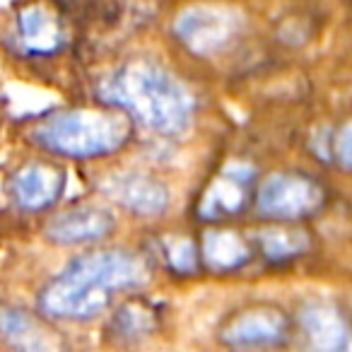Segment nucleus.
I'll use <instances>...</instances> for the list:
<instances>
[{"label": "nucleus", "instance_id": "2eb2a0df", "mask_svg": "<svg viewBox=\"0 0 352 352\" xmlns=\"http://www.w3.org/2000/svg\"><path fill=\"white\" fill-rule=\"evenodd\" d=\"M258 244L270 261H287L309 249V239L294 230H265L258 234Z\"/></svg>", "mask_w": 352, "mask_h": 352}, {"label": "nucleus", "instance_id": "f257e3e1", "mask_svg": "<svg viewBox=\"0 0 352 352\" xmlns=\"http://www.w3.org/2000/svg\"><path fill=\"white\" fill-rule=\"evenodd\" d=\"M147 280V265L126 251H97L75 258L39 294L49 316L85 321L102 314L118 289L138 287Z\"/></svg>", "mask_w": 352, "mask_h": 352}, {"label": "nucleus", "instance_id": "423d86ee", "mask_svg": "<svg viewBox=\"0 0 352 352\" xmlns=\"http://www.w3.org/2000/svg\"><path fill=\"white\" fill-rule=\"evenodd\" d=\"M289 323L280 309L275 307H251L241 314H234L225 323L220 338L232 347L246 345H270L280 342L287 333Z\"/></svg>", "mask_w": 352, "mask_h": 352}, {"label": "nucleus", "instance_id": "9b49d317", "mask_svg": "<svg viewBox=\"0 0 352 352\" xmlns=\"http://www.w3.org/2000/svg\"><path fill=\"white\" fill-rule=\"evenodd\" d=\"M113 217L94 206H82L51 217L46 225V236L56 244H82V241L102 239L111 232Z\"/></svg>", "mask_w": 352, "mask_h": 352}, {"label": "nucleus", "instance_id": "f3484780", "mask_svg": "<svg viewBox=\"0 0 352 352\" xmlns=\"http://www.w3.org/2000/svg\"><path fill=\"white\" fill-rule=\"evenodd\" d=\"M336 155L345 169L352 171V123H347L336 138Z\"/></svg>", "mask_w": 352, "mask_h": 352}, {"label": "nucleus", "instance_id": "7ed1b4c3", "mask_svg": "<svg viewBox=\"0 0 352 352\" xmlns=\"http://www.w3.org/2000/svg\"><path fill=\"white\" fill-rule=\"evenodd\" d=\"M131 133L123 113L63 111L44 118L34 128V140L65 157H99L118 150Z\"/></svg>", "mask_w": 352, "mask_h": 352}, {"label": "nucleus", "instance_id": "6e6552de", "mask_svg": "<svg viewBox=\"0 0 352 352\" xmlns=\"http://www.w3.org/2000/svg\"><path fill=\"white\" fill-rule=\"evenodd\" d=\"M65 186L60 166L49 162H30L12 176V198L25 210H44L58 201Z\"/></svg>", "mask_w": 352, "mask_h": 352}, {"label": "nucleus", "instance_id": "39448f33", "mask_svg": "<svg viewBox=\"0 0 352 352\" xmlns=\"http://www.w3.org/2000/svg\"><path fill=\"white\" fill-rule=\"evenodd\" d=\"M236 30V17L225 8L196 6L176 17L174 32L184 46L198 56H212L230 44Z\"/></svg>", "mask_w": 352, "mask_h": 352}, {"label": "nucleus", "instance_id": "20e7f679", "mask_svg": "<svg viewBox=\"0 0 352 352\" xmlns=\"http://www.w3.org/2000/svg\"><path fill=\"white\" fill-rule=\"evenodd\" d=\"M256 206L273 220H297L323 206V188L304 174H273L258 188Z\"/></svg>", "mask_w": 352, "mask_h": 352}, {"label": "nucleus", "instance_id": "f03ea898", "mask_svg": "<svg viewBox=\"0 0 352 352\" xmlns=\"http://www.w3.org/2000/svg\"><path fill=\"white\" fill-rule=\"evenodd\" d=\"M102 99L135 116L150 131L176 135L191 123L193 99L179 80L150 60L121 65L99 87Z\"/></svg>", "mask_w": 352, "mask_h": 352}, {"label": "nucleus", "instance_id": "ddd939ff", "mask_svg": "<svg viewBox=\"0 0 352 352\" xmlns=\"http://www.w3.org/2000/svg\"><path fill=\"white\" fill-rule=\"evenodd\" d=\"M251 179V169L246 166H230L215 179L210 188H208L206 198L201 203V215L203 217H220L232 215L244 206L246 198V182Z\"/></svg>", "mask_w": 352, "mask_h": 352}, {"label": "nucleus", "instance_id": "0eeeda50", "mask_svg": "<svg viewBox=\"0 0 352 352\" xmlns=\"http://www.w3.org/2000/svg\"><path fill=\"white\" fill-rule=\"evenodd\" d=\"M102 191L113 203L128 208L135 215L155 217L162 215L169 206V193L164 184L142 174H113L102 184Z\"/></svg>", "mask_w": 352, "mask_h": 352}, {"label": "nucleus", "instance_id": "1a4fd4ad", "mask_svg": "<svg viewBox=\"0 0 352 352\" xmlns=\"http://www.w3.org/2000/svg\"><path fill=\"white\" fill-rule=\"evenodd\" d=\"M0 338L15 352H60V340L36 316L0 304Z\"/></svg>", "mask_w": 352, "mask_h": 352}, {"label": "nucleus", "instance_id": "4468645a", "mask_svg": "<svg viewBox=\"0 0 352 352\" xmlns=\"http://www.w3.org/2000/svg\"><path fill=\"white\" fill-rule=\"evenodd\" d=\"M203 258L212 270H234L249 261L251 251L239 234L230 230H210L203 236Z\"/></svg>", "mask_w": 352, "mask_h": 352}, {"label": "nucleus", "instance_id": "9d476101", "mask_svg": "<svg viewBox=\"0 0 352 352\" xmlns=\"http://www.w3.org/2000/svg\"><path fill=\"white\" fill-rule=\"evenodd\" d=\"M299 323L309 342V352H347L350 331L336 307L326 302H311L302 309Z\"/></svg>", "mask_w": 352, "mask_h": 352}, {"label": "nucleus", "instance_id": "dca6fc26", "mask_svg": "<svg viewBox=\"0 0 352 352\" xmlns=\"http://www.w3.org/2000/svg\"><path fill=\"white\" fill-rule=\"evenodd\" d=\"M164 256L169 261V265L179 273H193L198 265V254L196 246L184 236H171L164 241Z\"/></svg>", "mask_w": 352, "mask_h": 352}, {"label": "nucleus", "instance_id": "f8f14e48", "mask_svg": "<svg viewBox=\"0 0 352 352\" xmlns=\"http://www.w3.org/2000/svg\"><path fill=\"white\" fill-rule=\"evenodd\" d=\"M17 34L27 54H51L60 46V25L44 6L22 8L17 15Z\"/></svg>", "mask_w": 352, "mask_h": 352}]
</instances>
